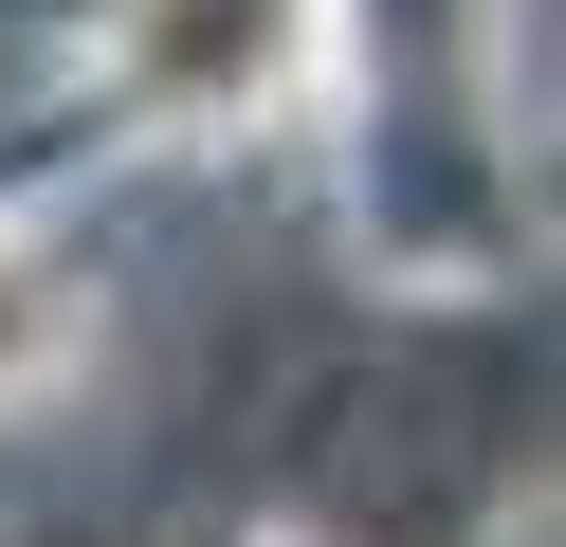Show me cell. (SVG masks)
Wrapping results in <instances>:
<instances>
[{
  "label": "cell",
  "mask_w": 566,
  "mask_h": 547,
  "mask_svg": "<svg viewBox=\"0 0 566 547\" xmlns=\"http://www.w3.org/2000/svg\"><path fill=\"white\" fill-rule=\"evenodd\" d=\"M55 365V311H38V274H0V383H38Z\"/></svg>",
  "instance_id": "obj_2"
},
{
  "label": "cell",
  "mask_w": 566,
  "mask_h": 547,
  "mask_svg": "<svg viewBox=\"0 0 566 547\" xmlns=\"http://www.w3.org/2000/svg\"><path fill=\"white\" fill-rule=\"evenodd\" d=\"M256 55H274V0H165V19H147V73H165V92H238Z\"/></svg>",
  "instance_id": "obj_1"
}]
</instances>
